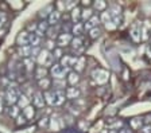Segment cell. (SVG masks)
<instances>
[{"mask_svg":"<svg viewBox=\"0 0 151 133\" xmlns=\"http://www.w3.org/2000/svg\"><path fill=\"white\" fill-rule=\"evenodd\" d=\"M20 90H19L18 86L15 85H9L6 90V102L9 105V106H12V105H16L18 102L19 97H20Z\"/></svg>","mask_w":151,"mask_h":133,"instance_id":"cell-1","label":"cell"},{"mask_svg":"<svg viewBox=\"0 0 151 133\" xmlns=\"http://www.w3.org/2000/svg\"><path fill=\"white\" fill-rule=\"evenodd\" d=\"M37 62L39 63V66L43 67H51L54 65V55L50 51H47L46 48H42L39 55L37 57Z\"/></svg>","mask_w":151,"mask_h":133,"instance_id":"cell-2","label":"cell"},{"mask_svg":"<svg viewBox=\"0 0 151 133\" xmlns=\"http://www.w3.org/2000/svg\"><path fill=\"white\" fill-rule=\"evenodd\" d=\"M92 77L99 85H104V83L108 82V78H109V73L107 70L103 69H94L93 73H92Z\"/></svg>","mask_w":151,"mask_h":133,"instance_id":"cell-3","label":"cell"},{"mask_svg":"<svg viewBox=\"0 0 151 133\" xmlns=\"http://www.w3.org/2000/svg\"><path fill=\"white\" fill-rule=\"evenodd\" d=\"M50 74L54 77V79H65V75L69 74V70L62 67L60 63H54L50 67Z\"/></svg>","mask_w":151,"mask_h":133,"instance_id":"cell-4","label":"cell"},{"mask_svg":"<svg viewBox=\"0 0 151 133\" xmlns=\"http://www.w3.org/2000/svg\"><path fill=\"white\" fill-rule=\"evenodd\" d=\"M108 11L111 12V16H112V23L115 26H117L120 23V20H122V8L117 4H112Z\"/></svg>","mask_w":151,"mask_h":133,"instance_id":"cell-5","label":"cell"},{"mask_svg":"<svg viewBox=\"0 0 151 133\" xmlns=\"http://www.w3.org/2000/svg\"><path fill=\"white\" fill-rule=\"evenodd\" d=\"M16 43L19 47H26L30 46V32L28 31H20L16 36Z\"/></svg>","mask_w":151,"mask_h":133,"instance_id":"cell-6","label":"cell"},{"mask_svg":"<svg viewBox=\"0 0 151 133\" xmlns=\"http://www.w3.org/2000/svg\"><path fill=\"white\" fill-rule=\"evenodd\" d=\"M131 39L134 42H140V35H142V23L140 22H135L131 27Z\"/></svg>","mask_w":151,"mask_h":133,"instance_id":"cell-7","label":"cell"},{"mask_svg":"<svg viewBox=\"0 0 151 133\" xmlns=\"http://www.w3.org/2000/svg\"><path fill=\"white\" fill-rule=\"evenodd\" d=\"M72 41H73L72 34H69V32H61V34L58 35V39H57V44L60 46V48H62L72 43Z\"/></svg>","mask_w":151,"mask_h":133,"instance_id":"cell-8","label":"cell"},{"mask_svg":"<svg viewBox=\"0 0 151 133\" xmlns=\"http://www.w3.org/2000/svg\"><path fill=\"white\" fill-rule=\"evenodd\" d=\"M77 59H78V57H70V55H65V57H62L60 65L62 67H65V69L70 70L72 67L76 66V63H77Z\"/></svg>","mask_w":151,"mask_h":133,"instance_id":"cell-9","label":"cell"},{"mask_svg":"<svg viewBox=\"0 0 151 133\" xmlns=\"http://www.w3.org/2000/svg\"><path fill=\"white\" fill-rule=\"evenodd\" d=\"M60 20H61V12L58 10H54L53 12L50 14V16L47 18V23H49V26H50V27L57 26L58 23H60Z\"/></svg>","mask_w":151,"mask_h":133,"instance_id":"cell-10","label":"cell"},{"mask_svg":"<svg viewBox=\"0 0 151 133\" xmlns=\"http://www.w3.org/2000/svg\"><path fill=\"white\" fill-rule=\"evenodd\" d=\"M65 92L63 90H54V106H61L65 102Z\"/></svg>","mask_w":151,"mask_h":133,"instance_id":"cell-11","label":"cell"},{"mask_svg":"<svg viewBox=\"0 0 151 133\" xmlns=\"http://www.w3.org/2000/svg\"><path fill=\"white\" fill-rule=\"evenodd\" d=\"M70 44H72L73 50H74L76 53H82V51H84V42H82V39L78 38V36H74Z\"/></svg>","mask_w":151,"mask_h":133,"instance_id":"cell-12","label":"cell"},{"mask_svg":"<svg viewBox=\"0 0 151 133\" xmlns=\"http://www.w3.org/2000/svg\"><path fill=\"white\" fill-rule=\"evenodd\" d=\"M32 102H34V105L37 106V108H43L45 105V97L42 95V93L39 92H34V94H32Z\"/></svg>","mask_w":151,"mask_h":133,"instance_id":"cell-13","label":"cell"},{"mask_svg":"<svg viewBox=\"0 0 151 133\" xmlns=\"http://www.w3.org/2000/svg\"><path fill=\"white\" fill-rule=\"evenodd\" d=\"M99 22H100V19H99L96 15H93L91 19L88 20V22H85L84 30H88V31H91V30L96 28V27H97V24H99Z\"/></svg>","mask_w":151,"mask_h":133,"instance_id":"cell-14","label":"cell"},{"mask_svg":"<svg viewBox=\"0 0 151 133\" xmlns=\"http://www.w3.org/2000/svg\"><path fill=\"white\" fill-rule=\"evenodd\" d=\"M65 95L68 100H77L80 97V90L77 87H68L65 92Z\"/></svg>","mask_w":151,"mask_h":133,"instance_id":"cell-15","label":"cell"},{"mask_svg":"<svg viewBox=\"0 0 151 133\" xmlns=\"http://www.w3.org/2000/svg\"><path fill=\"white\" fill-rule=\"evenodd\" d=\"M31 53H32V47H31V46L19 47V50H18L19 57H22L23 59H26V58H31Z\"/></svg>","mask_w":151,"mask_h":133,"instance_id":"cell-16","label":"cell"},{"mask_svg":"<svg viewBox=\"0 0 151 133\" xmlns=\"http://www.w3.org/2000/svg\"><path fill=\"white\" fill-rule=\"evenodd\" d=\"M41 41H42V38L37 32H30V46L31 47H39Z\"/></svg>","mask_w":151,"mask_h":133,"instance_id":"cell-17","label":"cell"},{"mask_svg":"<svg viewBox=\"0 0 151 133\" xmlns=\"http://www.w3.org/2000/svg\"><path fill=\"white\" fill-rule=\"evenodd\" d=\"M16 105H18L20 109L27 108L28 105H30V97H27L26 94H20V97H19L18 102H16Z\"/></svg>","mask_w":151,"mask_h":133,"instance_id":"cell-18","label":"cell"},{"mask_svg":"<svg viewBox=\"0 0 151 133\" xmlns=\"http://www.w3.org/2000/svg\"><path fill=\"white\" fill-rule=\"evenodd\" d=\"M78 81H80L78 73H76V71H69V74H68V82H69L72 86H76L78 83Z\"/></svg>","mask_w":151,"mask_h":133,"instance_id":"cell-19","label":"cell"},{"mask_svg":"<svg viewBox=\"0 0 151 133\" xmlns=\"http://www.w3.org/2000/svg\"><path fill=\"white\" fill-rule=\"evenodd\" d=\"M46 75H47V69H46V67L38 66L37 69H35V78H37L38 81H39V79L46 78Z\"/></svg>","mask_w":151,"mask_h":133,"instance_id":"cell-20","label":"cell"},{"mask_svg":"<svg viewBox=\"0 0 151 133\" xmlns=\"http://www.w3.org/2000/svg\"><path fill=\"white\" fill-rule=\"evenodd\" d=\"M81 12L82 10H80L78 7H76L74 10H72V12H70V18H72V20L76 23H80V20H81Z\"/></svg>","mask_w":151,"mask_h":133,"instance_id":"cell-21","label":"cell"},{"mask_svg":"<svg viewBox=\"0 0 151 133\" xmlns=\"http://www.w3.org/2000/svg\"><path fill=\"white\" fill-rule=\"evenodd\" d=\"M23 116L26 117V120H32V117L35 116V109L32 105H28L27 108L23 109Z\"/></svg>","mask_w":151,"mask_h":133,"instance_id":"cell-22","label":"cell"},{"mask_svg":"<svg viewBox=\"0 0 151 133\" xmlns=\"http://www.w3.org/2000/svg\"><path fill=\"white\" fill-rule=\"evenodd\" d=\"M47 30H49V23L47 22H41V23H38V28H37V34L39 35V36H43L45 32H47Z\"/></svg>","mask_w":151,"mask_h":133,"instance_id":"cell-23","label":"cell"},{"mask_svg":"<svg viewBox=\"0 0 151 133\" xmlns=\"http://www.w3.org/2000/svg\"><path fill=\"white\" fill-rule=\"evenodd\" d=\"M82 32H84V24H81V23H76V24L73 26V28H72V34H74L76 36L81 38Z\"/></svg>","mask_w":151,"mask_h":133,"instance_id":"cell-24","label":"cell"},{"mask_svg":"<svg viewBox=\"0 0 151 133\" xmlns=\"http://www.w3.org/2000/svg\"><path fill=\"white\" fill-rule=\"evenodd\" d=\"M100 19H101V22H103L105 26L109 24V23H112V16H111V12H109L108 10L104 11V12H101Z\"/></svg>","mask_w":151,"mask_h":133,"instance_id":"cell-25","label":"cell"},{"mask_svg":"<svg viewBox=\"0 0 151 133\" xmlns=\"http://www.w3.org/2000/svg\"><path fill=\"white\" fill-rule=\"evenodd\" d=\"M53 6H50V4H49V6H46L45 7V8H42L41 11H39V16H41V18H49V16H50V14L53 12Z\"/></svg>","mask_w":151,"mask_h":133,"instance_id":"cell-26","label":"cell"},{"mask_svg":"<svg viewBox=\"0 0 151 133\" xmlns=\"http://www.w3.org/2000/svg\"><path fill=\"white\" fill-rule=\"evenodd\" d=\"M19 112H20V108H19L18 105H12V106H9V109H8L9 117L18 118L19 117Z\"/></svg>","mask_w":151,"mask_h":133,"instance_id":"cell-27","label":"cell"},{"mask_svg":"<svg viewBox=\"0 0 151 133\" xmlns=\"http://www.w3.org/2000/svg\"><path fill=\"white\" fill-rule=\"evenodd\" d=\"M84 66H85V58L84 57H78L77 63H76V66H74V71H76V73L82 71V70H84Z\"/></svg>","mask_w":151,"mask_h":133,"instance_id":"cell-28","label":"cell"},{"mask_svg":"<svg viewBox=\"0 0 151 133\" xmlns=\"http://www.w3.org/2000/svg\"><path fill=\"white\" fill-rule=\"evenodd\" d=\"M55 87V90H63L66 87V81L65 79H54L53 82H51Z\"/></svg>","mask_w":151,"mask_h":133,"instance_id":"cell-29","label":"cell"},{"mask_svg":"<svg viewBox=\"0 0 151 133\" xmlns=\"http://www.w3.org/2000/svg\"><path fill=\"white\" fill-rule=\"evenodd\" d=\"M23 65H24V67H26L27 71H32V70H34L35 62H34L32 58H26V59H23Z\"/></svg>","mask_w":151,"mask_h":133,"instance_id":"cell-30","label":"cell"},{"mask_svg":"<svg viewBox=\"0 0 151 133\" xmlns=\"http://www.w3.org/2000/svg\"><path fill=\"white\" fill-rule=\"evenodd\" d=\"M50 85H51V81L49 78H43V79H39V81H38V86H39V87L41 89H45V90H47V89L50 87Z\"/></svg>","mask_w":151,"mask_h":133,"instance_id":"cell-31","label":"cell"},{"mask_svg":"<svg viewBox=\"0 0 151 133\" xmlns=\"http://www.w3.org/2000/svg\"><path fill=\"white\" fill-rule=\"evenodd\" d=\"M43 97H45V102L54 106V92H45Z\"/></svg>","mask_w":151,"mask_h":133,"instance_id":"cell-32","label":"cell"},{"mask_svg":"<svg viewBox=\"0 0 151 133\" xmlns=\"http://www.w3.org/2000/svg\"><path fill=\"white\" fill-rule=\"evenodd\" d=\"M92 16H93V11H92L91 8H85V10H82V12H81V19H84L85 22H88V20L91 19Z\"/></svg>","mask_w":151,"mask_h":133,"instance_id":"cell-33","label":"cell"},{"mask_svg":"<svg viewBox=\"0 0 151 133\" xmlns=\"http://www.w3.org/2000/svg\"><path fill=\"white\" fill-rule=\"evenodd\" d=\"M129 125H131L132 129H140V127H142V118H139V117L132 118V120L129 121Z\"/></svg>","mask_w":151,"mask_h":133,"instance_id":"cell-34","label":"cell"},{"mask_svg":"<svg viewBox=\"0 0 151 133\" xmlns=\"http://www.w3.org/2000/svg\"><path fill=\"white\" fill-rule=\"evenodd\" d=\"M93 7H94V10H97V11H105L107 3L103 1V0H99V1H94L93 3Z\"/></svg>","mask_w":151,"mask_h":133,"instance_id":"cell-35","label":"cell"},{"mask_svg":"<svg viewBox=\"0 0 151 133\" xmlns=\"http://www.w3.org/2000/svg\"><path fill=\"white\" fill-rule=\"evenodd\" d=\"M47 35H49V38L51 39V41H54V38H57V34H58V30H57V27H49V30H47L46 32Z\"/></svg>","mask_w":151,"mask_h":133,"instance_id":"cell-36","label":"cell"},{"mask_svg":"<svg viewBox=\"0 0 151 133\" xmlns=\"http://www.w3.org/2000/svg\"><path fill=\"white\" fill-rule=\"evenodd\" d=\"M58 122H60V120H57V118H51L50 120V125H49V128H50L51 130H60V125H58Z\"/></svg>","mask_w":151,"mask_h":133,"instance_id":"cell-37","label":"cell"},{"mask_svg":"<svg viewBox=\"0 0 151 133\" xmlns=\"http://www.w3.org/2000/svg\"><path fill=\"white\" fill-rule=\"evenodd\" d=\"M100 35H101V31H100V28H99V27H96V28H93V30H91V31H89V36H91L92 39H97Z\"/></svg>","mask_w":151,"mask_h":133,"instance_id":"cell-38","label":"cell"},{"mask_svg":"<svg viewBox=\"0 0 151 133\" xmlns=\"http://www.w3.org/2000/svg\"><path fill=\"white\" fill-rule=\"evenodd\" d=\"M46 50L47 51H51V50H55V43H54V41H51V39H49V41L46 42Z\"/></svg>","mask_w":151,"mask_h":133,"instance_id":"cell-39","label":"cell"},{"mask_svg":"<svg viewBox=\"0 0 151 133\" xmlns=\"http://www.w3.org/2000/svg\"><path fill=\"white\" fill-rule=\"evenodd\" d=\"M53 55H54V58H57V59H62V57H63V54H62V48H55L54 50V53H53Z\"/></svg>","mask_w":151,"mask_h":133,"instance_id":"cell-40","label":"cell"},{"mask_svg":"<svg viewBox=\"0 0 151 133\" xmlns=\"http://www.w3.org/2000/svg\"><path fill=\"white\" fill-rule=\"evenodd\" d=\"M49 122H50V120L47 117H43L41 121H39V127H45V128H47L49 127Z\"/></svg>","mask_w":151,"mask_h":133,"instance_id":"cell-41","label":"cell"},{"mask_svg":"<svg viewBox=\"0 0 151 133\" xmlns=\"http://www.w3.org/2000/svg\"><path fill=\"white\" fill-rule=\"evenodd\" d=\"M6 20H7V15L4 12H0V28H1V27L4 26Z\"/></svg>","mask_w":151,"mask_h":133,"instance_id":"cell-42","label":"cell"},{"mask_svg":"<svg viewBox=\"0 0 151 133\" xmlns=\"http://www.w3.org/2000/svg\"><path fill=\"white\" fill-rule=\"evenodd\" d=\"M16 122H18V125H23V124L26 122V117H24V116H20V114H19V117L16 118Z\"/></svg>","mask_w":151,"mask_h":133,"instance_id":"cell-43","label":"cell"},{"mask_svg":"<svg viewBox=\"0 0 151 133\" xmlns=\"http://www.w3.org/2000/svg\"><path fill=\"white\" fill-rule=\"evenodd\" d=\"M57 7H58V11H65V1H58L57 3Z\"/></svg>","mask_w":151,"mask_h":133,"instance_id":"cell-44","label":"cell"},{"mask_svg":"<svg viewBox=\"0 0 151 133\" xmlns=\"http://www.w3.org/2000/svg\"><path fill=\"white\" fill-rule=\"evenodd\" d=\"M142 133H151V125H146V127H143L140 129Z\"/></svg>","mask_w":151,"mask_h":133,"instance_id":"cell-45","label":"cell"},{"mask_svg":"<svg viewBox=\"0 0 151 133\" xmlns=\"http://www.w3.org/2000/svg\"><path fill=\"white\" fill-rule=\"evenodd\" d=\"M81 3H82V6H84L85 8L91 6V1H89V0H84V1H81Z\"/></svg>","mask_w":151,"mask_h":133,"instance_id":"cell-46","label":"cell"},{"mask_svg":"<svg viewBox=\"0 0 151 133\" xmlns=\"http://www.w3.org/2000/svg\"><path fill=\"white\" fill-rule=\"evenodd\" d=\"M117 133H131V132H129L128 129H126V128H123V129H120Z\"/></svg>","mask_w":151,"mask_h":133,"instance_id":"cell-47","label":"cell"},{"mask_svg":"<svg viewBox=\"0 0 151 133\" xmlns=\"http://www.w3.org/2000/svg\"><path fill=\"white\" fill-rule=\"evenodd\" d=\"M3 112V98L0 97V113Z\"/></svg>","mask_w":151,"mask_h":133,"instance_id":"cell-48","label":"cell"},{"mask_svg":"<svg viewBox=\"0 0 151 133\" xmlns=\"http://www.w3.org/2000/svg\"><path fill=\"white\" fill-rule=\"evenodd\" d=\"M108 133H117V132H116V130H115V129H111Z\"/></svg>","mask_w":151,"mask_h":133,"instance_id":"cell-49","label":"cell"}]
</instances>
